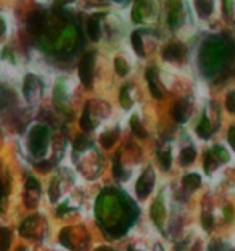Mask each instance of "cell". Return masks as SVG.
Returning a JSON list of instances; mask_svg holds the SVG:
<instances>
[{
  "label": "cell",
  "instance_id": "5bb4252c",
  "mask_svg": "<svg viewBox=\"0 0 235 251\" xmlns=\"http://www.w3.org/2000/svg\"><path fill=\"white\" fill-rule=\"evenodd\" d=\"M131 129H132L134 135L139 137V139H145V137H147V130L142 126V123L139 121V118H137V116L131 118Z\"/></svg>",
  "mask_w": 235,
  "mask_h": 251
},
{
  "label": "cell",
  "instance_id": "ffe728a7",
  "mask_svg": "<svg viewBox=\"0 0 235 251\" xmlns=\"http://www.w3.org/2000/svg\"><path fill=\"white\" fill-rule=\"evenodd\" d=\"M11 235L7 229H0V251H8Z\"/></svg>",
  "mask_w": 235,
  "mask_h": 251
},
{
  "label": "cell",
  "instance_id": "7402d4cb",
  "mask_svg": "<svg viewBox=\"0 0 235 251\" xmlns=\"http://www.w3.org/2000/svg\"><path fill=\"white\" fill-rule=\"evenodd\" d=\"M195 7L198 10V15L206 18V16L211 13V10H213V2H197Z\"/></svg>",
  "mask_w": 235,
  "mask_h": 251
},
{
  "label": "cell",
  "instance_id": "836d02e7",
  "mask_svg": "<svg viewBox=\"0 0 235 251\" xmlns=\"http://www.w3.org/2000/svg\"><path fill=\"white\" fill-rule=\"evenodd\" d=\"M224 245H222L221 242H211L209 247H208V251H224Z\"/></svg>",
  "mask_w": 235,
  "mask_h": 251
},
{
  "label": "cell",
  "instance_id": "603a6c76",
  "mask_svg": "<svg viewBox=\"0 0 235 251\" xmlns=\"http://www.w3.org/2000/svg\"><path fill=\"white\" fill-rule=\"evenodd\" d=\"M211 151H213V155L217 159V163H226V161H229V153L226 151V148L216 145Z\"/></svg>",
  "mask_w": 235,
  "mask_h": 251
},
{
  "label": "cell",
  "instance_id": "8992f818",
  "mask_svg": "<svg viewBox=\"0 0 235 251\" xmlns=\"http://www.w3.org/2000/svg\"><path fill=\"white\" fill-rule=\"evenodd\" d=\"M184 55H185V47L177 42L169 44L168 47L163 50V58L169 61H179L184 58Z\"/></svg>",
  "mask_w": 235,
  "mask_h": 251
},
{
  "label": "cell",
  "instance_id": "7c38bea8",
  "mask_svg": "<svg viewBox=\"0 0 235 251\" xmlns=\"http://www.w3.org/2000/svg\"><path fill=\"white\" fill-rule=\"evenodd\" d=\"M197 134L202 137V139H208V137L213 134V129H211V124L208 121V118L203 116L200 124L197 126Z\"/></svg>",
  "mask_w": 235,
  "mask_h": 251
},
{
  "label": "cell",
  "instance_id": "e575fe53",
  "mask_svg": "<svg viewBox=\"0 0 235 251\" xmlns=\"http://www.w3.org/2000/svg\"><path fill=\"white\" fill-rule=\"evenodd\" d=\"M229 142H231L232 148L235 150V126H232L231 130H229Z\"/></svg>",
  "mask_w": 235,
  "mask_h": 251
},
{
  "label": "cell",
  "instance_id": "ba28073f",
  "mask_svg": "<svg viewBox=\"0 0 235 251\" xmlns=\"http://www.w3.org/2000/svg\"><path fill=\"white\" fill-rule=\"evenodd\" d=\"M45 27V18L42 13H34L31 16L29 23H27V29H29V32H32L34 36H39V34H42Z\"/></svg>",
  "mask_w": 235,
  "mask_h": 251
},
{
  "label": "cell",
  "instance_id": "5b68a950",
  "mask_svg": "<svg viewBox=\"0 0 235 251\" xmlns=\"http://www.w3.org/2000/svg\"><path fill=\"white\" fill-rule=\"evenodd\" d=\"M150 216H152L155 224H157L158 227H163V222L166 219V209H164V204H163V197H158L153 201L152 208H150Z\"/></svg>",
  "mask_w": 235,
  "mask_h": 251
},
{
  "label": "cell",
  "instance_id": "4316f807",
  "mask_svg": "<svg viewBox=\"0 0 235 251\" xmlns=\"http://www.w3.org/2000/svg\"><path fill=\"white\" fill-rule=\"evenodd\" d=\"M58 195H60V188H58V180H53L50 184V188H49V197L52 201H56L58 200Z\"/></svg>",
  "mask_w": 235,
  "mask_h": 251
},
{
  "label": "cell",
  "instance_id": "d6a6232c",
  "mask_svg": "<svg viewBox=\"0 0 235 251\" xmlns=\"http://www.w3.org/2000/svg\"><path fill=\"white\" fill-rule=\"evenodd\" d=\"M202 222H203V227H205V229H206V230H209L211 227H213V216H209V214H203Z\"/></svg>",
  "mask_w": 235,
  "mask_h": 251
},
{
  "label": "cell",
  "instance_id": "d4e9b609",
  "mask_svg": "<svg viewBox=\"0 0 235 251\" xmlns=\"http://www.w3.org/2000/svg\"><path fill=\"white\" fill-rule=\"evenodd\" d=\"M216 164H217V159L214 158L213 155V151H208L206 153V156H205V169H206V173H211V169L216 168Z\"/></svg>",
  "mask_w": 235,
  "mask_h": 251
},
{
  "label": "cell",
  "instance_id": "ac0fdd59",
  "mask_svg": "<svg viewBox=\"0 0 235 251\" xmlns=\"http://www.w3.org/2000/svg\"><path fill=\"white\" fill-rule=\"evenodd\" d=\"M129 92H131V87L126 85V87H123V90H121V95H119V101H121V106L124 110H129V108L132 106V99H131Z\"/></svg>",
  "mask_w": 235,
  "mask_h": 251
},
{
  "label": "cell",
  "instance_id": "d590c367",
  "mask_svg": "<svg viewBox=\"0 0 235 251\" xmlns=\"http://www.w3.org/2000/svg\"><path fill=\"white\" fill-rule=\"evenodd\" d=\"M226 214H227V221H231V219H232V211L227 208V209H226Z\"/></svg>",
  "mask_w": 235,
  "mask_h": 251
},
{
  "label": "cell",
  "instance_id": "e0dca14e",
  "mask_svg": "<svg viewBox=\"0 0 235 251\" xmlns=\"http://www.w3.org/2000/svg\"><path fill=\"white\" fill-rule=\"evenodd\" d=\"M131 41H132V47L135 50V53L139 56H145V50H143V42H142V36L140 32L137 31L132 34V37H131Z\"/></svg>",
  "mask_w": 235,
  "mask_h": 251
},
{
  "label": "cell",
  "instance_id": "2e32d148",
  "mask_svg": "<svg viewBox=\"0 0 235 251\" xmlns=\"http://www.w3.org/2000/svg\"><path fill=\"white\" fill-rule=\"evenodd\" d=\"M195 156H197V153H195V148L193 147H187L182 150L181 153V164L182 166H187V164L193 163Z\"/></svg>",
  "mask_w": 235,
  "mask_h": 251
},
{
  "label": "cell",
  "instance_id": "4fadbf2b",
  "mask_svg": "<svg viewBox=\"0 0 235 251\" xmlns=\"http://www.w3.org/2000/svg\"><path fill=\"white\" fill-rule=\"evenodd\" d=\"M200 184H202V177H200L198 174H187L184 179H182V185L188 190H195V188H198Z\"/></svg>",
  "mask_w": 235,
  "mask_h": 251
},
{
  "label": "cell",
  "instance_id": "cb8c5ba5",
  "mask_svg": "<svg viewBox=\"0 0 235 251\" xmlns=\"http://www.w3.org/2000/svg\"><path fill=\"white\" fill-rule=\"evenodd\" d=\"M81 127L84 130H92L94 129V123H92V119H90V110H89V106L85 108L84 115L81 118Z\"/></svg>",
  "mask_w": 235,
  "mask_h": 251
},
{
  "label": "cell",
  "instance_id": "f35d334b",
  "mask_svg": "<svg viewBox=\"0 0 235 251\" xmlns=\"http://www.w3.org/2000/svg\"><path fill=\"white\" fill-rule=\"evenodd\" d=\"M128 251H137V250H134L132 247H131V248H128Z\"/></svg>",
  "mask_w": 235,
  "mask_h": 251
},
{
  "label": "cell",
  "instance_id": "9c48e42d",
  "mask_svg": "<svg viewBox=\"0 0 235 251\" xmlns=\"http://www.w3.org/2000/svg\"><path fill=\"white\" fill-rule=\"evenodd\" d=\"M173 118L177 123H185L188 119V105L184 100L176 101V105L173 108Z\"/></svg>",
  "mask_w": 235,
  "mask_h": 251
},
{
  "label": "cell",
  "instance_id": "f1b7e54d",
  "mask_svg": "<svg viewBox=\"0 0 235 251\" xmlns=\"http://www.w3.org/2000/svg\"><path fill=\"white\" fill-rule=\"evenodd\" d=\"M70 233H71V229H63L61 230V233H60V240H61V243L65 245V247H68V248H71V243H70Z\"/></svg>",
  "mask_w": 235,
  "mask_h": 251
},
{
  "label": "cell",
  "instance_id": "3957f363",
  "mask_svg": "<svg viewBox=\"0 0 235 251\" xmlns=\"http://www.w3.org/2000/svg\"><path fill=\"white\" fill-rule=\"evenodd\" d=\"M92 76H94V53L85 55L81 65H79V77L85 87H92Z\"/></svg>",
  "mask_w": 235,
  "mask_h": 251
},
{
  "label": "cell",
  "instance_id": "52a82bcc",
  "mask_svg": "<svg viewBox=\"0 0 235 251\" xmlns=\"http://www.w3.org/2000/svg\"><path fill=\"white\" fill-rule=\"evenodd\" d=\"M147 81H148V87H150V92L155 99H163V90L161 85L158 84V76L155 68H148L147 70Z\"/></svg>",
  "mask_w": 235,
  "mask_h": 251
},
{
  "label": "cell",
  "instance_id": "44dd1931",
  "mask_svg": "<svg viewBox=\"0 0 235 251\" xmlns=\"http://www.w3.org/2000/svg\"><path fill=\"white\" fill-rule=\"evenodd\" d=\"M158 158H159V163H161V168L168 171L171 168V151H169V148H166V150H159Z\"/></svg>",
  "mask_w": 235,
  "mask_h": 251
},
{
  "label": "cell",
  "instance_id": "277c9868",
  "mask_svg": "<svg viewBox=\"0 0 235 251\" xmlns=\"http://www.w3.org/2000/svg\"><path fill=\"white\" fill-rule=\"evenodd\" d=\"M42 85L41 82H39V79H36L32 76V74H27V77H26V81H25V95H26V99L32 101L36 97L41 95L42 92Z\"/></svg>",
  "mask_w": 235,
  "mask_h": 251
},
{
  "label": "cell",
  "instance_id": "4dcf8cb0",
  "mask_svg": "<svg viewBox=\"0 0 235 251\" xmlns=\"http://www.w3.org/2000/svg\"><path fill=\"white\" fill-rule=\"evenodd\" d=\"M142 7H143V3H135V7H134V11H132V20H134L135 23L142 21Z\"/></svg>",
  "mask_w": 235,
  "mask_h": 251
},
{
  "label": "cell",
  "instance_id": "9a60e30c",
  "mask_svg": "<svg viewBox=\"0 0 235 251\" xmlns=\"http://www.w3.org/2000/svg\"><path fill=\"white\" fill-rule=\"evenodd\" d=\"M118 139V130H108V132L100 135V142L105 148H111L114 145V142Z\"/></svg>",
  "mask_w": 235,
  "mask_h": 251
},
{
  "label": "cell",
  "instance_id": "6da1fadb",
  "mask_svg": "<svg viewBox=\"0 0 235 251\" xmlns=\"http://www.w3.org/2000/svg\"><path fill=\"white\" fill-rule=\"evenodd\" d=\"M29 147L34 155H44L45 148H47V129L42 127V126L34 129L31 134Z\"/></svg>",
  "mask_w": 235,
  "mask_h": 251
},
{
  "label": "cell",
  "instance_id": "d6986e66",
  "mask_svg": "<svg viewBox=\"0 0 235 251\" xmlns=\"http://www.w3.org/2000/svg\"><path fill=\"white\" fill-rule=\"evenodd\" d=\"M113 173L119 180H124L126 173L123 171V166H121V153H116V158H114V161H113Z\"/></svg>",
  "mask_w": 235,
  "mask_h": 251
},
{
  "label": "cell",
  "instance_id": "74e56055",
  "mask_svg": "<svg viewBox=\"0 0 235 251\" xmlns=\"http://www.w3.org/2000/svg\"><path fill=\"white\" fill-rule=\"evenodd\" d=\"M157 251H163V248L159 247V245H157Z\"/></svg>",
  "mask_w": 235,
  "mask_h": 251
},
{
  "label": "cell",
  "instance_id": "7a4b0ae2",
  "mask_svg": "<svg viewBox=\"0 0 235 251\" xmlns=\"http://www.w3.org/2000/svg\"><path fill=\"white\" fill-rule=\"evenodd\" d=\"M153 185H155V173H153L152 168H147L145 171H143V174L140 176L139 182H137V187H135L137 197L147 198L148 193L152 192Z\"/></svg>",
  "mask_w": 235,
  "mask_h": 251
},
{
  "label": "cell",
  "instance_id": "8d00e7d4",
  "mask_svg": "<svg viewBox=\"0 0 235 251\" xmlns=\"http://www.w3.org/2000/svg\"><path fill=\"white\" fill-rule=\"evenodd\" d=\"M97 251H114V250H111V248H108V247H102V248H99Z\"/></svg>",
  "mask_w": 235,
  "mask_h": 251
},
{
  "label": "cell",
  "instance_id": "f546056e",
  "mask_svg": "<svg viewBox=\"0 0 235 251\" xmlns=\"http://www.w3.org/2000/svg\"><path fill=\"white\" fill-rule=\"evenodd\" d=\"M226 108L231 113H235V92H231L226 99Z\"/></svg>",
  "mask_w": 235,
  "mask_h": 251
},
{
  "label": "cell",
  "instance_id": "1f68e13d",
  "mask_svg": "<svg viewBox=\"0 0 235 251\" xmlns=\"http://www.w3.org/2000/svg\"><path fill=\"white\" fill-rule=\"evenodd\" d=\"M5 197H7V187L3 185L2 177H0V209H3V204H5Z\"/></svg>",
  "mask_w": 235,
  "mask_h": 251
},
{
  "label": "cell",
  "instance_id": "484cf974",
  "mask_svg": "<svg viewBox=\"0 0 235 251\" xmlns=\"http://www.w3.org/2000/svg\"><path fill=\"white\" fill-rule=\"evenodd\" d=\"M114 68H116V73L119 74V76H126L128 71H129L128 63H126L123 58H116V60H114Z\"/></svg>",
  "mask_w": 235,
  "mask_h": 251
},
{
  "label": "cell",
  "instance_id": "83f0119b",
  "mask_svg": "<svg viewBox=\"0 0 235 251\" xmlns=\"http://www.w3.org/2000/svg\"><path fill=\"white\" fill-rule=\"evenodd\" d=\"M87 145H89V140L85 139V135L82 134L76 135V139H74V148H76V150H82V148H85Z\"/></svg>",
  "mask_w": 235,
  "mask_h": 251
},
{
  "label": "cell",
  "instance_id": "30bf717a",
  "mask_svg": "<svg viewBox=\"0 0 235 251\" xmlns=\"http://www.w3.org/2000/svg\"><path fill=\"white\" fill-rule=\"evenodd\" d=\"M173 10L169 11V27L171 29H177L181 26V21H182V11H181V3H171Z\"/></svg>",
  "mask_w": 235,
  "mask_h": 251
},
{
  "label": "cell",
  "instance_id": "8fae6325",
  "mask_svg": "<svg viewBox=\"0 0 235 251\" xmlns=\"http://www.w3.org/2000/svg\"><path fill=\"white\" fill-rule=\"evenodd\" d=\"M100 18H102V15H94L89 18V25H87L89 37L92 39L94 42L99 41V37H100V25H99Z\"/></svg>",
  "mask_w": 235,
  "mask_h": 251
},
{
  "label": "cell",
  "instance_id": "ab89813d",
  "mask_svg": "<svg viewBox=\"0 0 235 251\" xmlns=\"http://www.w3.org/2000/svg\"><path fill=\"white\" fill-rule=\"evenodd\" d=\"M16 251H26L25 248H18V250H16Z\"/></svg>",
  "mask_w": 235,
  "mask_h": 251
}]
</instances>
